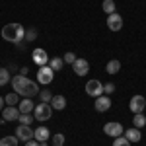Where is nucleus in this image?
I'll return each instance as SVG.
<instances>
[{
    "instance_id": "nucleus-1",
    "label": "nucleus",
    "mask_w": 146,
    "mask_h": 146,
    "mask_svg": "<svg viewBox=\"0 0 146 146\" xmlns=\"http://www.w3.org/2000/svg\"><path fill=\"white\" fill-rule=\"evenodd\" d=\"M12 88H14L16 94H20L22 98H33V96H37V92H39L37 82L25 78L22 74H16V76L12 78Z\"/></svg>"
},
{
    "instance_id": "nucleus-2",
    "label": "nucleus",
    "mask_w": 146,
    "mask_h": 146,
    "mask_svg": "<svg viewBox=\"0 0 146 146\" xmlns=\"http://www.w3.org/2000/svg\"><path fill=\"white\" fill-rule=\"evenodd\" d=\"M0 35H2V39H6L8 43H16V45H18L20 41L25 39V27H23L22 23H6V25L2 27Z\"/></svg>"
},
{
    "instance_id": "nucleus-3",
    "label": "nucleus",
    "mask_w": 146,
    "mask_h": 146,
    "mask_svg": "<svg viewBox=\"0 0 146 146\" xmlns=\"http://www.w3.org/2000/svg\"><path fill=\"white\" fill-rule=\"evenodd\" d=\"M51 115H53V107H51V103H43V101H41L39 105H35V109H33L35 121H49Z\"/></svg>"
},
{
    "instance_id": "nucleus-4",
    "label": "nucleus",
    "mask_w": 146,
    "mask_h": 146,
    "mask_svg": "<svg viewBox=\"0 0 146 146\" xmlns=\"http://www.w3.org/2000/svg\"><path fill=\"white\" fill-rule=\"evenodd\" d=\"M53 78H55V70L49 66H39V70H37V82L39 84H43V86H47V84H51L53 82Z\"/></svg>"
},
{
    "instance_id": "nucleus-5",
    "label": "nucleus",
    "mask_w": 146,
    "mask_h": 146,
    "mask_svg": "<svg viewBox=\"0 0 146 146\" xmlns=\"http://www.w3.org/2000/svg\"><path fill=\"white\" fill-rule=\"evenodd\" d=\"M103 133H105L107 136H113V138H117V136H123L125 129H123V125L119 123V121H109V123L103 125Z\"/></svg>"
},
{
    "instance_id": "nucleus-6",
    "label": "nucleus",
    "mask_w": 146,
    "mask_h": 146,
    "mask_svg": "<svg viewBox=\"0 0 146 146\" xmlns=\"http://www.w3.org/2000/svg\"><path fill=\"white\" fill-rule=\"evenodd\" d=\"M86 94L88 96H92V98H100V96H103V84H101L100 80H88L86 82Z\"/></svg>"
},
{
    "instance_id": "nucleus-7",
    "label": "nucleus",
    "mask_w": 146,
    "mask_h": 146,
    "mask_svg": "<svg viewBox=\"0 0 146 146\" xmlns=\"http://www.w3.org/2000/svg\"><path fill=\"white\" fill-rule=\"evenodd\" d=\"M129 107H131V113H142L146 109V98L144 96H133L131 101H129Z\"/></svg>"
},
{
    "instance_id": "nucleus-8",
    "label": "nucleus",
    "mask_w": 146,
    "mask_h": 146,
    "mask_svg": "<svg viewBox=\"0 0 146 146\" xmlns=\"http://www.w3.org/2000/svg\"><path fill=\"white\" fill-rule=\"evenodd\" d=\"M16 136H18L22 142H27V140H33L35 138V131L29 125H20V127L16 129Z\"/></svg>"
},
{
    "instance_id": "nucleus-9",
    "label": "nucleus",
    "mask_w": 146,
    "mask_h": 146,
    "mask_svg": "<svg viewBox=\"0 0 146 146\" xmlns=\"http://www.w3.org/2000/svg\"><path fill=\"white\" fill-rule=\"evenodd\" d=\"M72 70H74L76 76H86L90 72V62L86 58H76L74 64H72Z\"/></svg>"
},
{
    "instance_id": "nucleus-10",
    "label": "nucleus",
    "mask_w": 146,
    "mask_h": 146,
    "mask_svg": "<svg viewBox=\"0 0 146 146\" xmlns=\"http://www.w3.org/2000/svg\"><path fill=\"white\" fill-rule=\"evenodd\" d=\"M31 60L37 66H47L49 64V55H47L45 49H35L33 53H31Z\"/></svg>"
},
{
    "instance_id": "nucleus-11",
    "label": "nucleus",
    "mask_w": 146,
    "mask_h": 146,
    "mask_svg": "<svg viewBox=\"0 0 146 146\" xmlns=\"http://www.w3.org/2000/svg\"><path fill=\"white\" fill-rule=\"evenodd\" d=\"M107 27L111 29V31H121L123 29V18L115 12V14H109L107 16Z\"/></svg>"
},
{
    "instance_id": "nucleus-12",
    "label": "nucleus",
    "mask_w": 146,
    "mask_h": 146,
    "mask_svg": "<svg viewBox=\"0 0 146 146\" xmlns=\"http://www.w3.org/2000/svg\"><path fill=\"white\" fill-rule=\"evenodd\" d=\"M20 109L16 107V105H6L4 109H2V119L4 121H18L20 119Z\"/></svg>"
},
{
    "instance_id": "nucleus-13",
    "label": "nucleus",
    "mask_w": 146,
    "mask_h": 146,
    "mask_svg": "<svg viewBox=\"0 0 146 146\" xmlns=\"http://www.w3.org/2000/svg\"><path fill=\"white\" fill-rule=\"evenodd\" d=\"M94 107H96L98 113H105L109 107H111V98H109V96H100V98H96Z\"/></svg>"
},
{
    "instance_id": "nucleus-14",
    "label": "nucleus",
    "mask_w": 146,
    "mask_h": 146,
    "mask_svg": "<svg viewBox=\"0 0 146 146\" xmlns=\"http://www.w3.org/2000/svg\"><path fill=\"white\" fill-rule=\"evenodd\" d=\"M123 136L129 140V142H140V138H142V135H140V131L136 129V127H129V129H125Z\"/></svg>"
},
{
    "instance_id": "nucleus-15",
    "label": "nucleus",
    "mask_w": 146,
    "mask_h": 146,
    "mask_svg": "<svg viewBox=\"0 0 146 146\" xmlns=\"http://www.w3.org/2000/svg\"><path fill=\"white\" fill-rule=\"evenodd\" d=\"M18 109H20V113H33L35 103L31 101V98H23V100L18 103Z\"/></svg>"
},
{
    "instance_id": "nucleus-16",
    "label": "nucleus",
    "mask_w": 146,
    "mask_h": 146,
    "mask_svg": "<svg viewBox=\"0 0 146 146\" xmlns=\"http://www.w3.org/2000/svg\"><path fill=\"white\" fill-rule=\"evenodd\" d=\"M51 138V131L47 129V127H37L35 129V140L37 142H45Z\"/></svg>"
},
{
    "instance_id": "nucleus-17",
    "label": "nucleus",
    "mask_w": 146,
    "mask_h": 146,
    "mask_svg": "<svg viewBox=\"0 0 146 146\" xmlns=\"http://www.w3.org/2000/svg\"><path fill=\"white\" fill-rule=\"evenodd\" d=\"M51 107L56 109V111H62V109L66 107V98H64V96H53V100H51Z\"/></svg>"
},
{
    "instance_id": "nucleus-18",
    "label": "nucleus",
    "mask_w": 146,
    "mask_h": 146,
    "mask_svg": "<svg viewBox=\"0 0 146 146\" xmlns=\"http://www.w3.org/2000/svg\"><path fill=\"white\" fill-rule=\"evenodd\" d=\"M105 70H107V74H109V76H113V74H117V72L121 70V62H119L117 58H111V60L107 62Z\"/></svg>"
},
{
    "instance_id": "nucleus-19",
    "label": "nucleus",
    "mask_w": 146,
    "mask_h": 146,
    "mask_svg": "<svg viewBox=\"0 0 146 146\" xmlns=\"http://www.w3.org/2000/svg\"><path fill=\"white\" fill-rule=\"evenodd\" d=\"M62 64H64V60H62V56H53V58H49V66L53 68V70H60L62 68Z\"/></svg>"
},
{
    "instance_id": "nucleus-20",
    "label": "nucleus",
    "mask_w": 146,
    "mask_h": 146,
    "mask_svg": "<svg viewBox=\"0 0 146 146\" xmlns=\"http://www.w3.org/2000/svg\"><path fill=\"white\" fill-rule=\"evenodd\" d=\"M18 136L14 135V136H2L0 138V146H18Z\"/></svg>"
},
{
    "instance_id": "nucleus-21",
    "label": "nucleus",
    "mask_w": 146,
    "mask_h": 146,
    "mask_svg": "<svg viewBox=\"0 0 146 146\" xmlns=\"http://www.w3.org/2000/svg\"><path fill=\"white\" fill-rule=\"evenodd\" d=\"M4 101H6L8 105H18V103H20V94L12 92V94H8V96L4 98Z\"/></svg>"
},
{
    "instance_id": "nucleus-22",
    "label": "nucleus",
    "mask_w": 146,
    "mask_h": 146,
    "mask_svg": "<svg viewBox=\"0 0 146 146\" xmlns=\"http://www.w3.org/2000/svg\"><path fill=\"white\" fill-rule=\"evenodd\" d=\"M146 125V117L142 115V113H136L135 119H133V127H136V129H140V127H144Z\"/></svg>"
},
{
    "instance_id": "nucleus-23",
    "label": "nucleus",
    "mask_w": 146,
    "mask_h": 146,
    "mask_svg": "<svg viewBox=\"0 0 146 146\" xmlns=\"http://www.w3.org/2000/svg\"><path fill=\"white\" fill-rule=\"evenodd\" d=\"M10 82V72L6 68H0V86H6Z\"/></svg>"
},
{
    "instance_id": "nucleus-24",
    "label": "nucleus",
    "mask_w": 146,
    "mask_h": 146,
    "mask_svg": "<svg viewBox=\"0 0 146 146\" xmlns=\"http://www.w3.org/2000/svg\"><path fill=\"white\" fill-rule=\"evenodd\" d=\"M103 12H107V16L115 14V2L113 0H103Z\"/></svg>"
},
{
    "instance_id": "nucleus-25",
    "label": "nucleus",
    "mask_w": 146,
    "mask_h": 146,
    "mask_svg": "<svg viewBox=\"0 0 146 146\" xmlns=\"http://www.w3.org/2000/svg\"><path fill=\"white\" fill-rule=\"evenodd\" d=\"M39 100L43 101V103H51V100H53V94L49 90H41L39 92Z\"/></svg>"
},
{
    "instance_id": "nucleus-26",
    "label": "nucleus",
    "mask_w": 146,
    "mask_h": 146,
    "mask_svg": "<svg viewBox=\"0 0 146 146\" xmlns=\"http://www.w3.org/2000/svg\"><path fill=\"white\" fill-rule=\"evenodd\" d=\"M18 121H22V125H31L35 121V117H31V113H22Z\"/></svg>"
},
{
    "instance_id": "nucleus-27",
    "label": "nucleus",
    "mask_w": 146,
    "mask_h": 146,
    "mask_svg": "<svg viewBox=\"0 0 146 146\" xmlns=\"http://www.w3.org/2000/svg\"><path fill=\"white\" fill-rule=\"evenodd\" d=\"M62 144H64V135L62 133L53 135V146H62Z\"/></svg>"
},
{
    "instance_id": "nucleus-28",
    "label": "nucleus",
    "mask_w": 146,
    "mask_h": 146,
    "mask_svg": "<svg viewBox=\"0 0 146 146\" xmlns=\"http://www.w3.org/2000/svg\"><path fill=\"white\" fill-rule=\"evenodd\" d=\"M113 146H131V142H129L125 136H117V138L113 140Z\"/></svg>"
},
{
    "instance_id": "nucleus-29",
    "label": "nucleus",
    "mask_w": 146,
    "mask_h": 146,
    "mask_svg": "<svg viewBox=\"0 0 146 146\" xmlns=\"http://www.w3.org/2000/svg\"><path fill=\"white\" fill-rule=\"evenodd\" d=\"M37 37V29H25V41H33Z\"/></svg>"
},
{
    "instance_id": "nucleus-30",
    "label": "nucleus",
    "mask_w": 146,
    "mask_h": 146,
    "mask_svg": "<svg viewBox=\"0 0 146 146\" xmlns=\"http://www.w3.org/2000/svg\"><path fill=\"white\" fill-rule=\"evenodd\" d=\"M62 60H64V62H68V64H74V60H76V55H74V53H66V55L62 56Z\"/></svg>"
},
{
    "instance_id": "nucleus-31",
    "label": "nucleus",
    "mask_w": 146,
    "mask_h": 146,
    "mask_svg": "<svg viewBox=\"0 0 146 146\" xmlns=\"http://www.w3.org/2000/svg\"><path fill=\"white\" fill-rule=\"evenodd\" d=\"M103 94H115V84H103Z\"/></svg>"
},
{
    "instance_id": "nucleus-32",
    "label": "nucleus",
    "mask_w": 146,
    "mask_h": 146,
    "mask_svg": "<svg viewBox=\"0 0 146 146\" xmlns=\"http://www.w3.org/2000/svg\"><path fill=\"white\" fill-rule=\"evenodd\" d=\"M23 146H39V142H37V140H27V142H23Z\"/></svg>"
},
{
    "instance_id": "nucleus-33",
    "label": "nucleus",
    "mask_w": 146,
    "mask_h": 146,
    "mask_svg": "<svg viewBox=\"0 0 146 146\" xmlns=\"http://www.w3.org/2000/svg\"><path fill=\"white\" fill-rule=\"evenodd\" d=\"M4 103H6V101H4V98H2V96H0V111H2V109H4Z\"/></svg>"
},
{
    "instance_id": "nucleus-34",
    "label": "nucleus",
    "mask_w": 146,
    "mask_h": 146,
    "mask_svg": "<svg viewBox=\"0 0 146 146\" xmlns=\"http://www.w3.org/2000/svg\"><path fill=\"white\" fill-rule=\"evenodd\" d=\"M39 146H49V144H47V140H45V142H39Z\"/></svg>"
}]
</instances>
